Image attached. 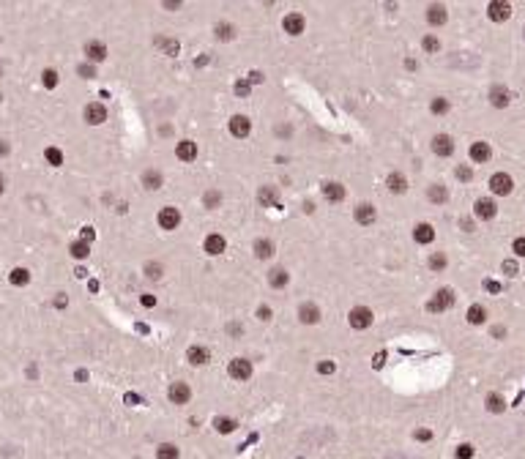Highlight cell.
Wrapping results in <instances>:
<instances>
[{
    "mask_svg": "<svg viewBox=\"0 0 525 459\" xmlns=\"http://www.w3.org/2000/svg\"><path fill=\"white\" fill-rule=\"evenodd\" d=\"M69 255L74 257V260H85L88 255H91V246H88L85 241H74V243L69 246Z\"/></svg>",
    "mask_w": 525,
    "mask_h": 459,
    "instance_id": "obj_34",
    "label": "cell"
},
{
    "mask_svg": "<svg viewBox=\"0 0 525 459\" xmlns=\"http://www.w3.org/2000/svg\"><path fill=\"white\" fill-rule=\"evenodd\" d=\"M347 323H350V328H356V331L369 328L372 326V309H367V306H353L350 314H347Z\"/></svg>",
    "mask_w": 525,
    "mask_h": 459,
    "instance_id": "obj_2",
    "label": "cell"
},
{
    "mask_svg": "<svg viewBox=\"0 0 525 459\" xmlns=\"http://www.w3.org/2000/svg\"><path fill=\"white\" fill-rule=\"evenodd\" d=\"M432 153L443 156V159L451 156V153H454V140H451L449 134H435V137H432Z\"/></svg>",
    "mask_w": 525,
    "mask_h": 459,
    "instance_id": "obj_8",
    "label": "cell"
},
{
    "mask_svg": "<svg viewBox=\"0 0 525 459\" xmlns=\"http://www.w3.org/2000/svg\"><path fill=\"white\" fill-rule=\"evenodd\" d=\"M271 314H274V312H271V306H260V309H257V317H260L262 323L271 320Z\"/></svg>",
    "mask_w": 525,
    "mask_h": 459,
    "instance_id": "obj_51",
    "label": "cell"
},
{
    "mask_svg": "<svg viewBox=\"0 0 525 459\" xmlns=\"http://www.w3.org/2000/svg\"><path fill=\"white\" fill-rule=\"evenodd\" d=\"M175 156H178L181 162H186V164L194 162V159H197V145H194L192 140H181L178 148H175Z\"/></svg>",
    "mask_w": 525,
    "mask_h": 459,
    "instance_id": "obj_21",
    "label": "cell"
},
{
    "mask_svg": "<svg viewBox=\"0 0 525 459\" xmlns=\"http://www.w3.org/2000/svg\"><path fill=\"white\" fill-rule=\"evenodd\" d=\"M181 451L178 446H172V443H162V446L156 448V459H178Z\"/></svg>",
    "mask_w": 525,
    "mask_h": 459,
    "instance_id": "obj_32",
    "label": "cell"
},
{
    "mask_svg": "<svg viewBox=\"0 0 525 459\" xmlns=\"http://www.w3.org/2000/svg\"><path fill=\"white\" fill-rule=\"evenodd\" d=\"M93 238H96V230H93L91 224H88V227H82V238H79V241H85V243H91Z\"/></svg>",
    "mask_w": 525,
    "mask_h": 459,
    "instance_id": "obj_50",
    "label": "cell"
},
{
    "mask_svg": "<svg viewBox=\"0 0 525 459\" xmlns=\"http://www.w3.org/2000/svg\"><path fill=\"white\" fill-rule=\"evenodd\" d=\"M203 202H205V208H219V202H222V194L216 192V189H211V192H205V197H203Z\"/></svg>",
    "mask_w": 525,
    "mask_h": 459,
    "instance_id": "obj_41",
    "label": "cell"
},
{
    "mask_svg": "<svg viewBox=\"0 0 525 459\" xmlns=\"http://www.w3.org/2000/svg\"><path fill=\"white\" fill-rule=\"evenodd\" d=\"M490 189H492V194H498V197H506V194H512V189H514V180L509 172H495V175L490 178Z\"/></svg>",
    "mask_w": 525,
    "mask_h": 459,
    "instance_id": "obj_3",
    "label": "cell"
},
{
    "mask_svg": "<svg viewBox=\"0 0 525 459\" xmlns=\"http://www.w3.org/2000/svg\"><path fill=\"white\" fill-rule=\"evenodd\" d=\"M427 197H429V202H438V205H441V202L449 200V189L443 186V183H432V186L427 189Z\"/></svg>",
    "mask_w": 525,
    "mask_h": 459,
    "instance_id": "obj_29",
    "label": "cell"
},
{
    "mask_svg": "<svg viewBox=\"0 0 525 459\" xmlns=\"http://www.w3.org/2000/svg\"><path fill=\"white\" fill-rule=\"evenodd\" d=\"M246 80H249V82H262V74H260V71H252V74L246 77Z\"/></svg>",
    "mask_w": 525,
    "mask_h": 459,
    "instance_id": "obj_57",
    "label": "cell"
},
{
    "mask_svg": "<svg viewBox=\"0 0 525 459\" xmlns=\"http://www.w3.org/2000/svg\"><path fill=\"white\" fill-rule=\"evenodd\" d=\"M167 11H175V9H181V0H167V3H162Z\"/></svg>",
    "mask_w": 525,
    "mask_h": 459,
    "instance_id": "obj_56",
    "label": "cell"
},
{
    "mask_svg": "<svg viewBox=\"0 0 525 459\" xmlns=\"http://www.w3.org/2000/svg\"><path fill=\"white\" fill-rule=\"evenodd\" d=\"M446 19H449V11H446V6H441V3H432V6H429V9H427V22H429V25H435V28H438V25H443V22H446Z\"/></svg>",
    "mask_w": 525,
    "mask_h": 459,
    "instance_id": "obj_23",
    "label": "cell"
},
{
    "mask_svg": "<svg viewBox=\"0 0 525 459\" xmlns=\"http://www.w3.org/2000/svg\"><path fill=\"white\" fill-rule=\"evenodd\" d=\"M282 28H285V33H290V36H301V33H304V28H307V19H304V14H298V11H290V14H285V19H282Z\"/></svg>",
    "mask_w": 525,
    "mask_h": 459,
    "instance_id": "obj_4",
    "label": "cell"
},
{
    "mask_svg": "<svg viewBox=\"0 0 525 459\" xmlns=\"http://www.w3.org/2000/svg\"><path fill=\"white\" fill-rule=\"evenodd\" d=\"M429 109H432L435 115H446V112H449V99H443V96L432 99V104H429Z\"/></svg>",
    "mask_w": 525,
    "mask_h": 459,
    "instance_id": "obj_42",
    "label": "cell"
},
{
    "mask_svg": "<svg viewBox=\"0 0 525 459\" xmlns=\"http://www.w3.org/2000/svg\"><path fill=\"white\" fill-rule=\"evenodd\" d=\"M252 251H254V255H257L260 260H268V257H274L276 246H274V241H268V238H260V241H254Z\"/></svg>",
    "mask_w": 525,
    "mask_h": 459,
    "instance_id": "obj_27",
    "label": "cell"
},
{
    "mask_svg": "<svg viewBox=\"0 0 525 459\" xmlns=\"http://www.w3.org/2000/svg\"><path fill=\"white\" fill-rule=\"evenodd\" d=\"M421 47H424L427 52H438V50H441V41H438L435 36H424V38H421Z\"/></svg>",
    "mask_w": 525,
    "mask_h": 459,
    "instance_id": "obj_43",
    "label": "cell"
},
{
    "mask_svg": "<svg viewBox=\"0 0 525 459\" xmlns=\"http://www.w3.org/2000/svg\"><path fill=\"white\" fill-rule=\"evenodd\" d=\"M383 361H386V353H378V355H375V369H378Z\"/></svg>",
    "mask_w": 525,
    "mask_h": 459,
    "instance_id": "obj_58",
    "label": "cell"
},
{
    "mask_svg": "<svg viewBox=\"0 0 525 459\" xmlns=\"http://www.w3.org/2000/svg\"><path fill=\"white\" fill-rule=\"evenodd\" d=\"M140 304H142V306H148V309H150V306H156V298H154V295H148V292H145V295H140Z\"/></svg>",
    "mask_w": 525,
    "mask_h": 459,
    "instance_id": "obj_52",
    "label": "cell"
},
{
    "mask_svg": "<svg viewBox=\"0 0 525 459\" xmlns=\"http://www.w3.org/2000/svg\"><path fill=\"white\" fill-rule=\"evenodd\" d=\"M44 159H47V164H52V167H60V164H63V153L58 148H47L44 150Z\"/></svg>",
    "mask_w": 525,
    "mask_h": 459,
    "instance_id": "obj_39",
    "label": "cell"
},
{
    "mask_svg": "<svg viewBox=\"0 0 525 459\" xmlns=\"http://www.w3.org/2000/svg\"><path fill=\"white\" fill-rule=\"evenodd\" d=\"M203 249L208 251L211 257H219L222 251L227 249V241H225V235H219V233H211V235H205V241H203Z\"/></svg>",
    "mask_w": 525,
    "mask_h": 459,
    "instance_id": "obj_10",
    "label": "cell"
},
{
    "mask_svg": "<svg viewBox=\"0 0 525 459\" xmlns=\"http://www.w3.org/2000/svg\"><path fill=\"white\" fill-rule=\"evenodd\" d=\"M457 178L463 180V183H468V180H473V170L465 167V164H460V167H457Z\"/></svg>",
    "mask_w": 525,
    "mask_h": 459,
    "instance_id": "obj_44",
    "label": "cell"
},
{
    "mask_svg": "<svg viewBox=\"0 0 525 459\" xmlns=\"http://www.w3.org/2000/svg\"><path fill=\"white\" fill-rule=\"evenodd\" d=\"M0 192H3V175H0Z\"/></svg>",
    "mask_w": 525,
    "mask_h": 459,
    "instance_id": "obj_60",
    "label": "cell"
},
{
    "mask_svg": "<svg viewBox=\"0 0 525 459\" xmlns=\"http://www.w3.org/2000/svg\"><path fill=\"white\" fill-rule=\"evenodd\" d=\"M159 227L162 230H175L181 224V213H178V208H170V205H167V208H162L159 211Z\"/></svg>",
    "mask_w": 525,
    "mask_h": 459,
    "instance_id": "obj_11",
    "label": "cell"
},
{
    "mask_svg": "<svg viewBox=\"0 0 525 459\" xmlns=\"http://www.w3.org/2000/svg\"><path fill=\"white\" fill-rule=\"evenodd\" d=\"M41 82H44V88H55V85L60 82V77H58V71L55 68H44V74H41Z\"/></svg>",
    "mask_w": 525,
    "mask_h": 459,
    "instance_id": "obj_40",
    "label": "cell"
},
{
    "mask_svg": "<svg viewBox=\"0 0 525 459\" xmlns=\"http://www.w3.org/2000/svg\"><path fill=\"white\" fill-rule=\"evenodd\" d=\"M227 129H230L233 137L244 140V137H249V131H252V121L246 115H233V118H230V123H227Z\"/></svg>",
    "mask_w": 525,
    "mask_h": 459,
    "instance_id": "obj_6",
    "label": "cell"
},
{
    "mask_svg": "<svg viewBox=\"0 0 525 459\" xmlns=\"http://www.w3.org/2000/svg\"><path fill=\"white\" fill-rule=\"evenodd\" d=\"M454 301H457L454 290L441 287V290H438L432 298L427 301V312H446V309H451V306H454Z\"/></svg>",
    "mask_w": 525,
    "mask_h": 459,
    "instance_id": "obj_1",
    "label": "cell"
},
{
    "mask_svg": "<svg viewBox=\"0 0 525 459\" xmlns=\"http://www.w3.org/2000/svg\"><path fill=\"white\" fill-rule=\"evenodd\" d=\"M413 438H416V440H429V438H432V432H429V429H416V432H413Z\"/></svg>",
    "mask_w": 525,
    "mask_h": 459,
    "instance_id": "obj_54",
    "label": "cell"
},
{
    "mask_svg": "<svg viewBox=\"0 0 525 459\" xmlns=\"http://www.w3.org/2000/svg\"><path fill=\"white\" fill-rule=\"evenodd\" d=\"M512 251L517 257H525V238H514V243H512Z\"/></svg>",
    "mask_w": 525,
    "mask_h": 459,
    "instance_id": "obj_48",
    "label": "cell"
},
{
    "mask_svg": "<svg viewBox=\"0 0 525 459\" xmlns=\"http://www.w3.org/2000/svg\"><path fill=\"white\" fill-rule=\"evenodd\" d=\"M162 273H164V265H162V263H148V265H145V276H148L150 282H159V279H162Z\"/></svg>",
    "mask_w": 525,
    "mask_h": 459,
    "instance_id": "obj_38",
    "label": "cell"
},
{
    "mask_svg": "<svg viewBox=\"0 0 525 459\" xmlns=\"http://www.w3.org/2000/svg\"><path fill=\"white\" fill-rule=\"evenodd\" d=\"M471 159L476 162V164H484V162H490V156H492V148H490V142H484V140H479V142H471Z\"/></svg>",
    "mask_w": 525,
    "mask_h": 459,
    "instance_id": "obj_15",
    "label": "cell"
},
{
    "mask_svg": "<svg viewBox=\"0 0 525 459\" xmlns=\"http://www.w3.org/2000/svg\"><path fill=\"white\" fill-rule=\"evenodd\" d=\"M473 213H476V219H495V213H498V205L490 200V197H482V200H476L473 205Z\"/></svg>",
    "mask_w": 525,
    "mask_h": 459,
    "instance_id": "obj_14",
    "label": "cell"
},
{
    "mask_svg": "<svg viewBox=\"0 0 525 459\" xmlns=\"http://www.w3.org/2000/svg\"><path fill=\"white\" fill-rule=\"evenodd\" d=\"M375 205H369V202H361V205H356V211H353V219L359 221V224H372L375 221Z\"/></svg>",
    "mask_w": 525,
    "mask_h": 459,
    "instance_id": "obj_20",
    "label": "cell"
},
{
    "mask_svg": "<svg viewBox=\"0 0 525 459\" xmlns=\"http://www.w3.org/2000/svg\"><path fill=\"white\" fill-rule=\"evenodd\" d=\"M509 101H512V93H509L504 85H495V88L490 90V104L492 107H509Z\"/></svg>",
    "mask_w": 525,
    "mask_h": 459,
    "instance_id": "obj_25",
    "label": "cell"
},
{
    "mask_svg": "<svg viewBox=\"0 0 525 459\" xmlns=\"http://www.w3.org/2000/svg\"><path fill=\"white\" fill-rule=\"evenodd\" d=\"M227 372H230V377H233V380H249L252 377V361L233 358L227 363Z\"/></svg>",
    "mask_w": 525,
    "mask_h": 459,
    "instance_id": "obj_7",
    "label": "cell"
},
{
    "mask_svg": "<svg viewBox=\"0 0 525 459\" xmlns=\"http://www.w3.org/2000/svg\"><path fill=\"white\" fill-rule=\"evenodd\" d=\"M288 282H290V273L285 271V268H271V271H268V284H271V287H285Z\"/></svg>",
    "mask_w": 525,
    "mask_h": 459,
    "instance_id": "obj_30",
    "label": "cell"
},
{
    "mask_svg": "<svg viewBox=\"0 0 525 459\" xmlns=\"http://www.w3.org/2000/svg\"><path fill=\"white\" fill-rule=\"evenodd\" d=\"M79 74L85 77V80H91V77H96V66H93V63H82V66L77 68Z\"/></svg>",
    "mask_w": 525,
    "mask_h": 459,
    "instance_id": "obj_46",
    "label": "cell"
},
{
    "mask_svg": "<svg viewBox=\"0 0 525 459\" xmlns=\"http://www.w3.org/2000/svg\"><path fill=\"white\" fill-rule=\"evenodd\" d=\"M413 241L421 243V246L432 243V241H435V227H432V224H427V221H421V224H416V227H413Z\"/></svg>",
    "mask_w": 525,
    "mask_h": 459,
    "instance_id": "obj_16",
    "label": "cell"
},
{
    "mask_svg": "<svg viewBox=\"0 0 525 459\" xmlns=\"http://www.w3.org/2000/svg\"><path fill=\"white\" fill-rule=\"evenodd\" d=\"M186 361L192 363V366H203V363H208V361H211L208 347H200V345L189 347V350H186Z\"/></svg>",
    "mask_w": 525,
    "mask_h": 459,
    "instance_id": "obj_18",
    "label": "cell"
},
{
    "mask_svg": "<svg viewBox=\"0 0 525 459\" xmlns=\"http://www.w3.org/2000/svg\"><path fill=\"white\" fill-rule=\"evenodd\" d=\"M487 17L492 22H504L512 17V6L506 3V0H492V3L487 6Z\"/></svg>",
    "mask_w": 525,
    "mask_h": 459,
    "instance_id": "obj_9",
    "label": "cell"
},
{
    "mask_svg": "<svg viewBox=\"0 0 525 459\" xmlns=\"http://www.w3.org/2000/svg\"><path fill=\"white\" fill-rule=\"evenodd\" d=\"M471 456H473V446H471V443L457 446V459H471Z\"/></svg>",
    "mask_w": 525,
    "mask_h": 459,
    "instance_id": "obj_45",
    "label": "cell"
},
{
    "mask_svg": "<svg viewBox=\"0 0 525 459\" xmlns=\"http://www.w3.org/2000/svg\"><path fill=\"white\" fill-rule=\"evenodd\" d=\"M235 90H238V93H241V96H244V93H246V82H238V85H235Z\"/></svg>",
    "mask_w": 525,
    "mask_h": 459,
    "instance_id": "obj_59",
    "label": "cell"
},
{
    "mask_svg": "<svg viewBox=\"0 0 525 459\" xmlns=\"http://www.w3.org/2000/svg\"><path fill=\"white\" fill-rule=\"evenodd\" d=\"M85 58H88V63H93V66H96V63L107 60V47L93 38V41H88V44H85Z\"/></svg>",
    "mask_w": 525,
    "mask_h": 459,
    "instance_id": "obj_13",
    "label": "cell"
},
{
    "mask_svg": "<svg viewBox=\"0 0 525 459\" xmlns=\"http://www.w3.org/2000/svg\"><path fill=\"white\" fill-rule=\"evenodd\" d=\"M213 426H216V432H219V434H230L238 424L233 421V418H227V416H219L216 421H213Z\"/></svg>",
    "mask_w": 525,
    "mask_h": 459,
    "instance_id": "obj_35",
    "label": "cell"
},
{
    "mask_svg": "<svg viewBox=\"0 0 525 459\" xmlns=\"http://www.w3.org/2000/svg\"><path fill=\"white\" fill-rule=\"evenodd\" d=\"M66 304H69L66 292H58V298H55V306H58V309H66Z\"/></svg>",
    "mask_w": 525,
    "mask_h": 459,
    "instance_id": "obj_53",
    "label": "cell"
},
{
    "mask_svg": "<svg viewBox=\"0 0 525 459\" xmlns=\"http://www.w3.org/2000/svg\"><path fill=\"white\" fill-rule=\"evenodd\" d=\"M386 186H388V192H394V194H405L408 192V178L402 175V172H391L386 180Z\"/></svg>",
    "mask_w": 525,
    "mask_h": 459,
    "instance_id": "obj_26",
    "label": "cell"
},
{
    "mask_svg": "<svg viewBox=\"0 0 525 459\" xmlns=\"http://www.w3.org/2000/svg\"><path fill=\"white\" fill-rule=\"evenodd\" d=\"M85 123H91V126H101L107 121V107L101 104V101H91V104L85 107Z\"/></svg>",
    "mask_w": 525,
    "mask_h": 459,
    "instance_id": "obj_5",
    "label": "cell"
},
{
    "mask_svg": "<svg viewBox=\"0 0 525 459\" xmlns=\"http://www.w3.org/2000/svg\"><path fill=\"white\" fill-rule=\"evenodd\" d=\"M9 282L14 284V287H25V284L30 282V271L28 268H14V271L9 273Z\"/></svg>",
    "mask_w": 525,
    "mask_h": 459,
    "instance_id": "obj_31",
    "label": "cell"
},
{
    "mask_svg": "<svg viewBox=\"0 0 525 459\" xmlns=\"http://www.w3.org/2000/svg\"><path fill=\"white\" fill-rule=\"evenodd\" d=\"M140 180H142V186H145V189H150V192H156V189L164 186V175L159 170H145Z\"/></svg>",
    "mask_w": 525,
    "mask_h": 459,
    "instance_id": "obj_24",
    "label": "cell"
},
{
    "mask_svg": "<svg viewBox=\"0 0 525 459\" xmlns=\"http://www.w3.org/2000/svg\"><path fill=\"white\" fill-rule=\"evenodd\" d=\"M298 320L304 323V326H315V323H320V306L312 304V301L301 304V309H298Z\"/></svg>",
    "mask_w": 525,
    "mask_h": 459,
    "instance_id": "obj_12",
    "label": "cell"
},
{
    "mask_svg": "<svg viewBox=\"0 0 525 459\" xmlns=\"http://www.w3.org/2000/svg\"><path fill=\"white\" fill-rule=\"evenodd\" d=\"M487 410H490V413H504V410H506L504 397H500V394H490V397H487Z\"/></svg>",
    "mask_w": 525,
    "mask_h": 459,
    "instance_id": "obj_36",
    "label": "cell"
},
{
    "mask_svg": "<svg viewBox=\"0 0 525 459\" xmlns=\"http://www.w3.org/2000/svg\"><path fill=\"white\" fill-rule=\"evenodd\" d=\"M257 202L262 205V208H274V205L279 202V189H276V186H260Z\"/></svg>",
    "mask_w": 525,
    "mask_h": 459,
    "instance_id": "obj_17",
    "label": "cell"
},
{
    "mask_svg": "<svg viewBox=\"0 0 525 459\" xmlns=\"http://www.w3.org/2000/svg\"><path fill=\"white\" fill-rule=\"evenodd\" d=\"M213 30H216V38H219V41H233V38H235V28L230 25V22H219Z\"/></svg>",
    "mask_w": 525,
    "mask_h": 459,
    "instance_id": "obj_33",
    "label": "cell"
},
{
    "mask_svg": "<svg viewBox=\"0 0 525 459\" xmlns=\"http://www.w3.org/2000/svg\"><path fill=\"white\" fill-rule=\"evenodd\" d=\"M446 265H449V260H446L443 251H432V255H429V268H432V271H443Z\"/></svg>",
    "mask_w": 525,
    "mask_h": 459,
    "instance_id": "obj_37",
    "label": "cell"
},
{
    "mask_svg": "<svg viewBox=\"0 0 525 459\" xmlns=\"http://www.w3.org/2000/svg\"><path fill=\"white\" fill-rule=\"evenodd\" d=\"M334 369H337L334 361H320L317 363V372H320V375H334Z\"/></svg>",
    "mask_w": 525,
    "mask_h": 459,
    "instance_id": "obj_47",
    "label": "cell"
},
{
    "mask_svg": "<svg viewBox=\"0 0 525 459\" xmlns=\"http://www.w3.org/2000/svg\"><path fill=\"white\" fill-rule=\"evenodd\" d=\"M323 197L329 202H342L345 200V186L337 183V180H329V183H323Z\"/></svg>",
    "mask_w": 525,
    "mask_h": 459,
    "instance_id": "obj_22",
    "label": "cell"
},
{
    "mask_svg": "<svg viewBox=\"0 0 525 459\" xmlns=\"http://www.w3.org/2000/svg\"><path fill=\"white\" fill-rule=\"evenodd\" d=\"M468 323H471V326H482L484 320H487V309H484L482 304H473V306H468Z\"/></svg>",
    "mask_w": 525,
    "mask_h": 459,
    "instance_id": "obj_28",
    "label": "cell"
},
{
    "mask_svg": "<svg viewBox=\"0 0 525 459\" xmlns=\"http://www.w3.org/2000/svg\"><path fill=\"white\" fill-rule=\"evenodd\" d=\"M504 271H506V276H517V273H520V268H517L514 260H504Z\"/></svg>",
    "mask_w": 525,
    "mask_h": 459,
    "instance_id": "obj_49",
    "label": "cell"
},
{
    "mask_svg": "<svg viewBox=\"0 0 525 459\" xmlns=\"http://www.w3.org/2000/svg\"><path fill=\"white\" fill-rule=\"evenodd\" d=\"M484 290H487V292H500V284L492 282V279H487V282H484Z\"/></svg>",
    "mask_w": 525,
    "mask_h": 459,
    "instance_id": "obj_55",
    "label": "cell"
},
{
    "mask_svg": "<svg viewBox=\"0 0 525 459\" xmlns=\"http://www.w3.org/2000/svg\"><path fill=\"white\" fill-rule=\"evenodd\" d=\"M189 397H192V388L186 383H172L170 385V402L172 405H186Z\"/></svg>",
    "mask_w": 525,
    "mask_h": 459,
    "instance_id": "obj_19",
    "label": "cell"
}]
</instances>
